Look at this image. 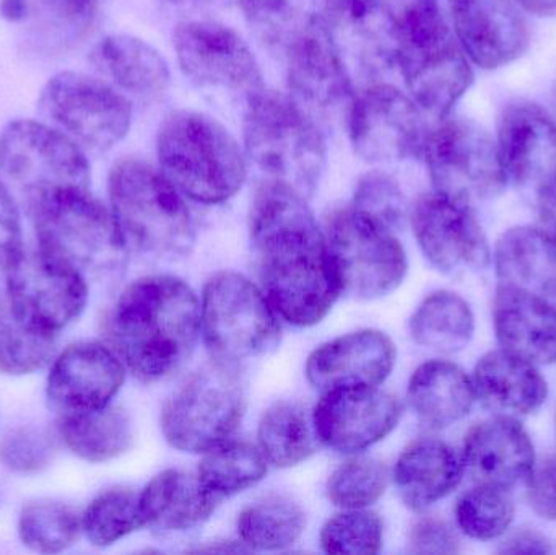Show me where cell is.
<instances>
[{
    "mask_svg": "<svg viewBox=\"0 0 556 555\" xmlns=\"http://www.w3.org/2000/svg\"><path fill=\"white\" fill-rule=\"evenodd\" d=\"M250 237L260 287L280 319L294 328L319 325L342 293L306 198L263 179L251 201Z\"/></svg>",
    "mask_w": 556,
    "mask_h": 555,
    "instance_id": "obj_1",
    "label": "cell"
},
{
    "mask_svg": "<svg viewBox=\"0 0 556 555\" xmlns=\"http://www.w3.org/2000/svg\"><path fill=\"white\" fill-rule=\"evenodd\" d=\"M108 338L137 380H168L198 348L201 300L172 274L140 277L117 297L108 318Z\"/></svg>",
    "mask_w": 556,
    "mask_h": 555,
    "instance_id": "obj_2",
    "label": "cell"
},
{
    "mask_svg": "<svg viewBox=\"0 0 556 555\" xmlns=\"http://www.w3.org/2000/svg\"><path fill=\"white\" fill-rule=\"evenodd\" d=\"M111 214L132 253L176 263L191 254L195 227L185 195L162 169L139 159L117 162L108 179Z\"/></svg>",
    "mask_w": 556,
    "mask_h": 555,
    "instance_id": "obj_3",
    "label": "cell"
},
{
    "mask_svg": "<svg viewBox=\"0 0 556 555\" xmlns=\"http://www.w3.org/2000/svg\"><path fill=\"white\" fill-rule=\"evenodd\" d=\"M156 153L163 175L199 204H224L247 181V153L227 127L198 111L178 110L165 117Z\"/></svg>",
    "mask_w": 556,
    "mask_h": 555,
    "instance_id": "obj_4",
    "label": "cell"
},
{
    "mask_svg": "<svg viewBox=\"0 0 556 555\" xmlns=\"http://www.w3.org/2000/svg\"><path fill=\"white\" fill-rule=\"evenodd\" d=\"M450 20L451 7L438 0L417 3L399 15L397 67L412 100L441 121L473 81L469 58Z\"/></svg>",
    "mask_w": 556,
    "mask_h": 555,
    "instance_id": "obj_5",
    "label": "cell"
},
{
    "mask_svg": "<svg viewBox=\"0 0 556 555\" xmlns=\"http://www.w3.org/2000/svg\"><path fill=\"white\" fill-rule=\"evenodd\" d=\"M247 160L267 181L290 186L304 198L316 192L327 150L319 124L290 94L263 88L247 103Z\"/></svg>",
    "mask_w": 556,
    "mask_h": 555,
    "instance_id": "obj_6",
    "label": "cell"
},
{
    "mask_svg": "<svg viewBox=\"0 0 556 555\" xmlns=\"http://www.w3.org/2000/svg\"><path fill=\"white\" fill-rule=\"evenodd\" d=\"M0 179L31 217L64 195L90 191V163L55 127L13 121L0 133Z\"/></svg>",
    "mask_w": 556,
    "mask_h": 555,
    "instance_id": "obj_7",
    "label": "cell"
},
{
    "mask_svg": "<svg viewBox=\"0 0 556 555\" xmlns=\"http://www.w3.org/2000/svg\"><path fill=\"white\" fill-rule=\"evenodd\" d=\"M201 338L212 361L241 368L277 351L280 316L257 283L220 270L202 290Z\"/></svg>",
    "mask_w": 556,
    "mask_h": 555,
    "instance_id": "obj_8",
    "label": "cell"
},
{
    "mask_svg": "<svg viewBox=\"0 0 556 555\" xmlns=\"http://www.w3.org/2000/svg\"><path fill=\"white\" fill-rule=\"evenodd\" d=\"M248 409L247 383L240 368L202 365L179 383L162 407L160 427L169 446L204 455L233 439Z\"/></svg>",
    "mask_w": 556,
    "mask_h": 555,
    "instance_id": "obj_9",
    "label": "cell"
},
{
    "mask_svg": "<svg viewBox=\"0 0 556 555\" xmlns=\"http://www.w3.org/2000/svg\"><path fill=\"white\" fill-rule=\"evenodd\" d=\"M39 247L62 257L93 282H116L129 260V248L111 209L90 191L64 195L31 215Z\"/></svg>",
    "mask_w": 556,
    "mask_h": 555,
    "instance_id": "obj_10",
    "label": "cell"
},
{
    "mask_svg": "<svg viewBox=\"0 0 556 555\" xmlns=\"http://www.w3.org/2000/svg\"><path fill=\"white\" fill-rule=\"evenodd\" d=\"M323 230L342 295L372 302L402 286L407 276V254L394 231L352 205L330 212Z\"/></svg>",
    "mask_w": 556,
    "mask_h": 555,
    "instance_id": "obj_11",
    "label": "cell"
},
{
    "mask_svg": "<svg viewBox=\"0 0 556 555\" xmlns=\"http://www.w3.org/2000/svg\"><path fill=\"white\" fill-rule=\"evenodd\" d=\"M5 273L10 313L31 331L58 336L87 306L88 280L45 248H20Z\"/></svg>",
    "mask_w": 556,
    "mask_h": 555,
    "instance_id": "obj_12",
    "label": "cell"
},
{
    "mask_svg": "<svg viewBox=\"0 0 556 555\" xmlns=\"http://www.w3.org/2000/svg\"><path fill=\"white\" fill-rule=\"evenodd\" d=\"M424 159L433 191L469 205L496 198L508 182L498 143L470 119H446L428 133Z\"/></svg>",
    "mask_w": 556,
    "mask_h": 555,
    "instance_id": "obj_13",
    "label": "cell"
},
{
    "mask_svg": "<svg viewBox=\"0 0 556 555\" xmlns=\"http://www.w3.org/2000/svg\"><path fill=\"white\" fill-rule=\"evenodd\" d=\"M39 110L52 127L71 137L85 152H108L127 136L132 106L113 85L80 74L61 72L49 78Z\"/></svg>",
    "mask_w": 556,
    "mask_h": 555,
    "instance_id": "obj_14",
    "label": "cell"
},
{
    "mask_svg": "<svg viewBox=\"0 0 556 555\" xmlns=\"http://www.w3.org/2000/svg\"><path fill=\"white\" fill-rule=\"evenodd\" d=\"M350 142L369 163H395L424 155L427 129L418 104L382 81L353 97L346 114Z\"/></svg>",
    "mask_w": 556,
    "mask_h": 555,
    "instance_id": "obj_15",
    "label": "cell"
},
{
    "mask_svg": "<svg viewBox=\"0 0 556 555\" xmlns=\"http://www.w3.org/2000/svg\"><path fill=\"white\" fill-rule=\"evenodd\" d=\"M175 49L181 71L198 87L237 94L247 103L266 88L248 42L222 23L211 20L179 23Z\"/></svg>",
    "mask_w": 556,
    "mask_h": 555,
    "instance_id": "obj_16",
    "label": "cell"
},
{
    "mask_svg": "<svg viewBox=\"0 0 556 555\" xmlns=\"http://www.w3.org/2000/svg\"><path fill=\"white\" fill-rule=\"evenodd\" d=\"M408 218L421 253L440 273H479L492 263L489 240L472 205L431 191L415 201Z\"/></svg>",
    "mask_w": 556,
    "mask_h": 555,
    "instance_id": "obj_17",
    "label": "cell"
},
{
    "mask_svg": "<svg viewBox=\"0 0 556 555\" xmlns=\"http://www.w3.org/2000/svg\"><path fill=\"white\" fill-rule=\"evenodd\" d=\"M320 20L350 75L375 84L397 67L399 16L389 0H324Z\"/></svg>",
    "mask_w": 556,
    "mask_h": 555,
    "instance_id": "obj_18",
    "label": "cell"
},
{
    "mask_svg": "<svg viewBox=\"0 0 556 555\" xmlns=\"http://www.w3.org/2000/svg\"><path fill=\"white\" fill-rule=\"evenodd\" d=\"M285 58L291 100L319 126L346 121L355 97L352 75L320 16Z\"/></svg>",
    "mask_w": 556,
    "mask_h": 555,
    "instance_id": "obj_19",
    "label": "cell"
},
{
    "mask_svg": "<svg viewBox=\"0 0 556 555\" xmlns=\"http://www.w3.org/2000/svg\"><path fill=\"white\" fill-rule=\"evenodd\" d=\"M402 416V401L381 387L327 391L313 409L320 445L342 455H356L382 442Z\"/></svg>",
    "mask_w": 556,
    "mask_h": 555,
    "instance_id": "obj_20",
    "label": "cell"
},
{
    "mask_svg": "<svg viewBox=\"0 0 556 555\" xmlns=\"http://www.w3.org/2000/svg\"><path fill=\"white\" fill-rule=\"evenodd\" d=\"M498 150L506 181L535 204L556 191V121L534 103L503 111Z\"/></svg>",
    "mask_w": 556,
    "mask_h": 555,
    "instance_id": "obj_21",
    "label": "cell"
},
{
    "mask_svg": "<svg viewBox=\"0 0 556 555\" xmlns=\"http://www.w3.org/2000/svg\"><path fill=\"white\" fill-rule=\"evenodd\" d=\"M126 374V365L113 348L94 341L68 345L52 364L49 403L61 417L104 409L119 393Z\"/></svg>",
    "mask_w": 556,
    "mask_h": 555,
    "instance_id": "obj_22",
    "label": "cell"
},
{
    "mask_svg": "<svg viewBox=\"0 0 556 555\" xmlns=\"http://www.w3.org/2000/svg\"><path fill=\"white\" fill-rule=\"evenodd\" d=\"M395 362L397 348L386 332L359 329L314 349L304 374L320 394L340 388L381 387L391 377Z\"/></svg>",
    "mask_w": 556,
    "mask_h": 555,
    "instance_id": "obj_23",
    "label": "cell"
},
{
    "mask_svg": "<svg viewBox=\"0 0 556 555\" xmlns=\"http://www.w3.org/2000/svg\"><path fill=\"white\" fill-rule=\"evenodd\" d=\"M451 22L467 58L492 71L528 51V22L511 0H451Z\"/></svg>",
    "mask_w": 556,
    "mask_h": 555,
    "instance_id": "obj_24",
    "label": "cell"
},
{
    "mask_svg": "<svg viewBox=\"0 0 556 555\" xmlns=\"http://www.w3.org/2000/svg\"><path fill=\"white\" fill-rule=\"evenodd\" d=\"M222 502L198 475L179 469H165L140 491L143 524L163 541L186 540L198 533Z\"/></svg>",
    "mask_w": 556,
    "mask_h": 555,
    "instance_id": "obj_25",
    "label": "cell"
},
{
    "mask_svg": "<svg viewBox=\"0 0 556 555\" xmlns=\"http://www.w3.org/2000/svg\"><path fill=\"white\" fill-rule=\"evenodd\" d=\"M466 469L479 484L509 489L529 478L534 445L515 417L496 416L469 430L463 452Z\"/></svg>",
    "mask_w": 556,
    "mask_h": 555,
    "instance_id": "obj_26",
    "label": "cell"
},
{
    "mask_svg": "<svg viewBox=\"0 0 556 555\" xmlns=\"http://www.w3.org/2000/svg\"><path fill=\"white\" fill-rule=\"evenodd\" d=\"M493 319L503 351L534 365L555 364L556 308L544 295L500 283Z\"/></svg>",
    "mask_w": 556,
    "mask_h": 555,
    "instance_id": "obj_27",
    "label": "cell"
},
{
    "mask_svg": "<svg viewBox=\"0 0 556 555\" xmlns=\"http://www.w3.org/2000/svg\"><path fill=\"white\" fill-rule=\"evenodd\" d=\"M466 463L450 443L418 439L405 446L392 469V482L405 507L424 512L456 491Z\"/></svg>",
    "mask_w": 556,
    "mask_h": 555,
    "instance_id": "obj_28",
    "label": "cell"
},
{
    "mask_svg": "<svg viewBox=\"0 0 556 555\" xmlns=\"http://www.w3.org/2000/svg\"><path fill=\"white\" fill-rule=\"evenodd\" d=\"M477 398L496 416L522 417L544 406L547 381L538 365L506 351L483 355L473 374Z\"/></svg>",
    "mask_w": 556,
    "mask_h": 555,
    "instance_id": "obj_29",
    "label": "cell"
},
{
    "mask_svg": "<svg viewBox=\"0 0 556 555\" xmlns=\"http://www.w3.org/2000/svg\"><path fill=\"white\" fill-rule=\"evenodd\" d=\"M408 404L421 424L430 429H447L472 411L477 400L472 378L446 361L421 364L412 375Z\"/></svg>",
    "mask_w": 556,
    "mask_h": 555,
    "instance_id": "obj_30",
    "label": "cell"
},
{
    "mask_svg": "<svg viewBox=\"0 0 556 555\" xmlns=\"http://www.w3.org/2000/svg\"><path fill=\"white\" fill-rule=\"evenodd\" d=\"M91 62L117 88L139 98H159L168 90V62L149 42L127 35L106 36L94 46Z\"/></svg>",
    "mask_w": 556,
    "mask_h": 555,
    "instance_id": "obj_31",
    "label": "cell"
},
{
    "mask_svg": "<svg viewBox=\"0 0 556 555\" xmlns=\"http://www.w3.org/2000/svg\"><path fill=\"white\" fill-rule=\"evenodd\" d=\"M495 267L503 286L547 295L556 282V247L541 228L516 227L500 238Z\"/></svg>",
    "mask_w": 556,
    "mask_h": 555,
    "instance_id": "obj_32",
    "label": "cell"
},
{
    "mask_svg": "<svg viewBox=\"0 0 556 555\" xmlns=\"http://www.w3.org/2000/svg\"><path fill=\"white\" fill-rule=\"evenodd\" d=\"M257 446L278 469L294 468L313 458L320 446L313 411L298 401H277L261 416Z\"/></svg>",
    "mask_w": 556,
    "mask_h": 555,
    "instance_id": "obj_33",
    "label": "cell"
},
{
    "mask_svg": "<svg viewBox=\"0 0 556 555\" xmlns=\"http://www.w3.org/2000/svg\"><path fill=\"white\" fill-rule=\"evenodd\" d=\"M408 331L420 348L454 354L469 344L476 331V318L463 297L450 290H438L415 310Z\"/></svg>",
    "mask_w": 556,
    "mask_h": 555,
    "instance_id": "obj_34",
    "label": "cell"
},
{
    "mask_svg": "<svg viewBox=\"0 0 556 555\" xmlns=\"http://www.w3.org/2000/svg\"><path fill=\"white\" fill-rule=\"evenodd\" d=\"M59 432L67 449L88 463H108L132 449L134 426L121 407L108 406L81 416L61 417Z\"/></svg>",
    "mask_w": 556,
    "mask_h": 555,
    "instance_id": "obj_35",
    "label": "cell"
},
{
    "mask_svg": "<svg viewBox=\"0 0 556 555\" xmlns=\"http://www.w3.org/2000/svg\"><path fill=\"white\" fill-rule=\"evenodd\" d=\"M306 512L298 502L283 495H269L238 514V541L248 551L277 553L294 546L306 531Z\"/></svg>",
    "mask_w": 556,
    "mask_h": 555,
    "instance_id": "obj_36",
    "label": "cell"
},
{
    "mask_svg": "<svg viewBox=\"0 0 556 555\" xmlns=\"http://www.w3.org/2000/svg\"><path fill=\"white\" fill-rule=\"evenodd\" d=\"M269 466L260 446L231 439L204 453L195 475L212 494L225 501L260 484Z\"/></svg>",
    "mask_w": 556,
    "mask_h": 555,
    "instance_id": "obj_37",
    "label": "cell"
},
{
    "mask_svg": "<svg viewBox=\"0 0 556 555\" xmlns=\"http://www.w3.org/2000/svg\"><path fill=\"white\" fill-rule=\"evenodd\" d=\"M240 5L253 35L280 54L319 20L317 0H240Z\"/></svg>",
    "mask_w": 556,
    "mask_h": 555,
    "instance_id": "obj_38",
    "label": "cell"
},
{
    "mask_svg": "<svg viewBox=\"0 0 556 555\" xmlns=\"http://www.w3.org/2000/svg\"><path fill=\"white\" fill-rule=\"evenodd\" d=\"M28 18L38 38L67 48L87 38L103 15L106 0H26Z\"/></svg>",
    "mask_w": 556,
    "mask_h": 555,
    "instance_id": "obj_39",
    "label": "cell"
},
{
    "mask_svg": "<svg viewBox=\"0 0 556 555\" xmlns=\"http://www.w3.org/2000/svg\"><path fill=\"white\" fill-rule=\"evenodd\" d=\"M142 528L140 492L129 488L101 492L81 515V533L97 547L113 546Z\"/></svg>",
    "mask_w": 556,
    "mask_h": 555,
    "instance_id": "obj_40",
    "label": "cell"
},
{
    "mask_svg": "<svg viewBox=\"0 0 556 555\" xmlns=\"http://www.w3.org/2000/svg\"><path fill=\"white\" fill-rule=\"evenodd\" d=\"M18 533L23 546L33 553H64L80 538L81 517L62 502H31L20 514Z\"/></svg>",
    "mask_w": 556,
    "mask_h": 555,
    "instance_id": "obj_41",
    "label": "cell"
},
{
    "mask_svg": "<svg viewBox=\"0 0 556 555\" xmlns=\"http://www.w3.org/2000/svg\"><path fill=\"white\" fill-rule=\"evenodd\" d=\"M391 481V471L381 459L355 456L330 472L327 501L340 510H363L384 497Z\"/></svg>",
    "mask_w": 556,
    "mask_h": 555,
    "instance_id": "obj_42",
    "label": "cell"
},
{
    "mask_svg": "<svg viewBox=\"0 0 556 555\" xmlns=\"http://www.w3.org/2000/svg\"><path fill=\"white\" fill-rule=\"evenodd\" d=\"M456 524L466 537L492 541L503 537L515 520V502L508 489L479 484L457 501Z\"/></svg>",
    "mask_w": 556,
    "mask_h": 555,
    "instance_id": "obj_43",
    "label": "cell"
},
{
    "mask_svg": "<svg viewBox=\"0 0 556 555\" xmlns=\"http://www.w3.org/2000/svg\"><path fill=\"white\" fill-rule=\"evenodd\" d=\"M319 543L326 554H379L384 546V521L369 508L342 510L324 524Z\"/></svg>",
    "mask_w": 556,
    "mask_h": 555,
    "instance_id": "obj_44",
    "label": "cell"
},
{
    "mask_svg": "<svg viewBox=\"0 0 556 555\" xmlns=\"http://www.w3.org/2000/svg\"><path fill=\"white\" fill-rule=\"evenodd\" d=\"M55 336L31 331L12 313L0 312V371L29 375L41 370L54 355Z\"/></svg>",
    "mask_w": 556,
    "mask_h": 555,
    "instance_id": "obj_45",
    "label": "cell"
},
{
    "mask_svg": "<svg viewBox=\"0 0 556 555\" xmlns=\"http://www.w3.org/2000/svg\"><path fill=\"white\" fill-rule=\"evenodd\" d=\"M352 207L391 231H401L408 217L407 201L399 182L372 169L356 181Z\"/></svg>",
    "mask_w": 556,
    "mask_h": 555,
    "instance_id": "obj_46",
    "label": "cell"
},
{
    "mask_svg": "<svg viewBox=\"0 0 556 555\" xmlns=\"http://www.w3.org/2000/svg\"><path fill=\"white\" fill-rule=\"evenodd\" d=\"M54 443L42 430L16 429L0 442V462L16 472H38L54 458Z\"/></svg>",
    "mask_w": 556,
    "mask_h": 555,
    "instance_id": "obj_47",
    "label": "cell"
},
{
    "mask_svg": "<svg viewBox=\"0 0 556 555\" xmlns=\"http://www.w3.org/2000/svg\"><path fill=\"white\" fill-rule=\"evenodd\" d=\"M407 550L414 554H456L460 540L446 521L421 518L408 533Z\"/></svg>",
    "mask_w": 556,
    "mask_h": 555,
    "instance_id": "obj_48",
    "label": "cell"
},
{
    "mask_svg": "<svg viewBox=\"0 0 556 555\" xmlns=\"http://www.w3.org/2000/svg\"><path fill=\"white\" fill-rule=\"evenodd\" d=\"M528 499L539 517L556 521V458L534 465L529 475Z\"/></svg>",
    "mask_w": 556,
    "mask_h": 555,
    "instance_id": "obj_49",
    "label": "cell"
},
{
    "mask_svg": "<svg viewBox=\"0 0 556 555\" xmlns=\"http://www.w3.org/2000/svg\"><path fill=\"white\" fill-rule=\"evenodd\" d=\"M22 248V225H20L18 205L12 192L0 179V267L7 264Z\"/></svg>",
    "mask_w": 556,
    "mask_h": 555,
    "instance_id": "obj_50",
    "label": "cell"
},
{
    "mask_svg": "<svg viewBox=\"0 0 556 555\" xmlns=\"http://www.w3.org/2000/svg\"><path fill=\"white\" fill-rule=\"evenodd\" d=\"M505 554H551L552 546L547 538L535 531H519L503 544Z\"/></svg>",
    "mask_w": 556,
    "mask_h": 555,
    "instance_id": "obj_51",
    "label": "cell"
},
{
    "mask_svg": "<svg viewBox=\"0 0 556 555\" xmlns=\"http://www.w3.org/2000/svg\"><path fill=\"white\" fill-rule=\"evenodd\" d=\"M539 217H541V230L545 237L556 247V191L539 202Z\"/></svg>",
    "mask_w": 556,
    "mask_h": 555,
    "instance_id": "obj_52",
    "label": "cell"
},
{
    "mask_svg": "<svg viewBox=\"0 0 556 555\" xmlns=\"http://www.w3.org/2000/svg\"><path fill=\"white\" fill-rule=\"evenodd\" d=\"M0 15L12 23H25L28 18V3L26 0H2Z\"/></svg>",
    "mask_w": 556,
    "mask_h": 555,
    "instance_id": "obj_53",
    "label": "cell"
},
{
    "mask_svg": "<svg viewBox=\"0 0 556 555\" xmlns=\"http://www.w3.org/2000/svg\"><path fill=\"white\" fill-rule=\"evenodd\" d=\"M526 12L535 16L552 18L556 16V0H516Z\"/></svg>",
    "mask_w": 556,
    "mask_h": 555,
    "instance_id": "obj_54",
    "label": "cell"
},
{
    "mask_svg": "<svg viewBox=\"0 0 556 555\" xmlns=\"http://www.w3.org/2000/svg\"><path fill=\"white\" fill-rule=\"evenodd\" d=\"M427 2V0H389L392 9H394L395 15H401L405 10L410 9V7L417 5V3ZM438 2L447 3L451 7V0H438Z\"/></svg>",
    "mask_w": 556,
    "mask_h": 555,
    "instance_id": "obj_55",
    "label": "cell"
},
{
    "mask_svg": "<svg viewBox=\"0 0 556 555\" xmlns=\"http://www.w3.org/2000/svg\"><path fill=\"white\" fill-rule=\"evenodd\" d=\"M166 2L182 7H214L225 3L227 0H166Z\"/></svg>",
    "mask_w": 556,
    "mask_h": 555,
    "instance_id": "obj_56",
    "label": "cell"
},
{
    "mask_svg": "<svg viewBox=\"0 0 556 555\" xmlns=\"http://www.w3.org/2000/svg\"><path fill=\"white\" fill-rule=\"evenodd\" d=\"M545 299L548 300V302L552 303V305L556 308V282L554 286L551 287V290H548L547 295H545Z\"/></svg>",
    "mask_w": 556,
    "mask_h": 555,
    "instance_id": "obj_57",
    "label": "cell"
},
{
    "mask_svg": "<svg viewBox=\"0 0 556 555\" xmlns=\"http://www.w3.org/2000/svg\"><path fill=\"white\" fill-rule=\"evenodd\" d=\"M552 106H554V114H555V121H556V85L554 88V93H552Z\"/></svg>",
    "mask_w": 556,
    "mask_h": 555,
    "instance_id": "obj_58",
    "label": "cell"
}]
</instances>
